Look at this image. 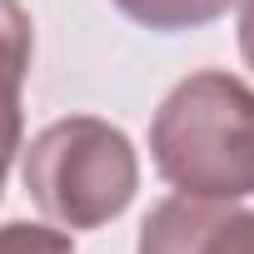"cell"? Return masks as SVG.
I'll return each instance as SVG.
<instances>
[{"instance_id": "6da1fadb", "label": "cell", "mask_w": 254, "mask_h": 254, "mask_svg": "<svg viewBox=\"0 0 254 254\" xmlns=\"http://www.w3.org/2000/svg\"><path fill=\"white\" fill-rule=\"evenodd\" d=\"M150 155L180 194H254V90L224 70L180 80L150 125Z\"/></svg>"}, {"instance_id": "7a4b0ae2", "label": "cell", "mask_w": 254, "mask_h": 254, "mask_svg": "<svg viewBox=\"0 0 254 254\" xmlns=\"http://www.w3.org/2000/svg\"><path fill=\"white\" fill-rule=\"evenodd\" d=\"M140 165L115 125L95 115L55 120L25 150L30 199L65 229H100L135 199Z\"/></svg>"}, {"instance_id": "3957f363", "label": "cell", "mask_w": 254, "mask_h": 254, "mask_svg": "<svg viewBox=\"0 0 254 254\" xmlns=\"http://www.w3.org/2000/svg\"><path fill=\"white\" fill-rule=\"evenodd\" d=\"M30 75V15L0 0V120H20V85Z\"/></svg>"}, {"instance_id": "277c9868", "label": "cell", "mask_w": 254, "mask_h": 254, "mask_svg": "<svg viewBox=\"0 0 254 254\" xmlns=\"http://www.w3.org/2000/svg\"><path fill=\"white\" fill-rule=\"evenodd\" d=\"M115 5L150 30H194V25L219 20L234 0H115Z\"/></svg>"}, {"instance_id": "5b68a950", "label": "cell", "mask_w": 254, "mask_h": 254, "mask_svg": "<svg viewBox=\"0 0 254 254\" xmlns=\"http://www.w3.org/2000/svg\"><path fill=\"white\" fill-rule=\"evenodd\" d=\"M194 254H254V209H224L209 219Z\"/></svg>"}, {"instance_id": "8992f818", "label": "cell", "mask_w": 254, "mask_h": 254, "mask_svg": "<svg viewBox=\"0 0 254 254\" xmlns=\"http://www.w3.org/2000/svg\"><path fill=\"white\" fill-rule=\"evenodd\" d=\"M0 254H75V244L65 229H50V224H5Z\"/></svg>"}, {"instance_id": "52a82bcc", "label": "cell", "mask_w": 254, "mask_h": 254, "mask_svg": "<svg viewBox=\"0 0 254 254\" xmlns=\"http://www.w3.org/2000/svg\"><path fill=\"white\" fill-rule=\"evenodd\" d=\"M20 150V120H0V190H5V170Z\"/></svg>"}, {"instance_id": "ba28073f", "label": "cell", "mask_w": 254, "mask_h": 254, "mask_svg": "<svg viewBox=\"0 0 254 254\" xmlns=\"http://www.w3.org/2000/svg\"><path fill=\"white\" fill-rule=\"evenodd\" d=\"M239 50L254 70V0H239Z\"/></svg>"}]
</instances>
